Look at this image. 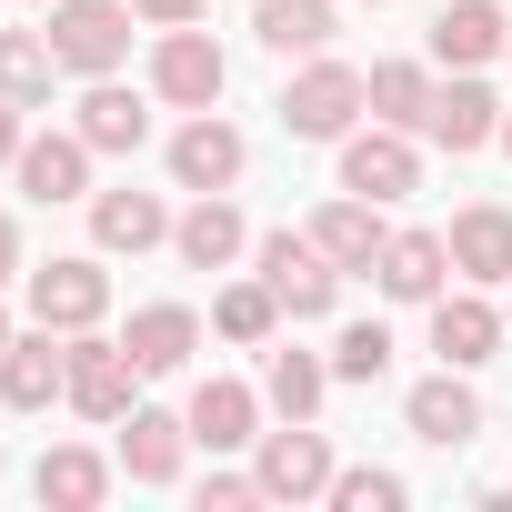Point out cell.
I'll return each instance as SVG.
<instances>
[{"instance_id": "1", "label": "cell", "mask_w": 512, "mask_h": 512, "mask_svg": "<svg viewBox=\"0 0 512 512\" xmlns=\"http://www.w3.org/2000/svg\"><path fill=\"white\" fill-rule=\"evenodd\" d=\"M51 51L81 81H111L131 61V0H51Z\"/></svg>"}, {"instance_id": "2", "label": "cell", "mask_w": 512, "mask_h": 512, "mask_svg": "<svg viewBox=\"0 0 512 512\" xmlns=\"http://www.w3.org/2000/svg\"><path fill=\"white\" fill-rule=\"evenodd\" d=\"M352 111H372L352 61H312V71L282 91V131H292V141H342V131H352Z\"/></svg>"}, {"instance_id": "3", "label": "cell", "mask_w": 512, "mask_h": 512, "mask_svg": "<svg viewBox=\"0 0 512 512\" xmlns=\"http://www.w3.org/2000/svg\"><path fill=\"white\" fill-rule=\"evenodd\" d=\"M131 382H141V362H131V342H101V332H71V412L81 422H131Z\"/></svg>"}, {"instance_id": "4", "label": "cell", "mask_w": 512, "mask_h": 512, "mask_svg": "<svg viewBox=\"0 0 512 512\" xmlns=\"http://www.w3.org/2000/svg\"><path fill=\"white\" fill-rule=\"evenodd\" d=\"M262 282H272V302H282L292 322H322V312H332V292H342V262H332L322 241L272 231V241H262Z\"/></svg>"}, {"instance_id": "5", "label": "cell", "mask_w": 512, "mask_h": 512, "mask_svg": "<svg viewBox=\"0 0 512 512\" xmlns=\"http://www.w3.org/2000/svg\"><path fill=\"white\" fill-rule=\"evenodd\" d=\"M71 392V332L51 342V322L41 332H11V352H0V402L11 412H41V402H61Z\"/></svg>"}, {"instance_id": "6", "label": "cell", "mask_w": 512, "mask_h": 512, "mask_svg": "<svg viewBox=\"0 0 512 512\" xmlns=\"http://www.w3.org/2000/svg\"><path fill=\"white\" fill-rule=\"evenodd\" d=\"M221 81H231V61H221L201 31H161V51H151V91H161L171 111H211Z\"/></svg>"}, {"instance_id": "7", "label": "cell", "mask_w": 512, "mask_h": 512, "mask_svg": "<svg viewBox=\"0 0 512 512\" xmlns=\"http://www.w3.org/2000/svg\"><path fill=\"white\" fill-rule=\"evenodd\" d=\"M111 312V282H101V262H51V272H31V322H51V332H91Z\"/></svg>"}, {"instance_id": "8", "label": "cell", "mask_w": 512, "mask_h": 512, "mask_svg": "<svg viewBox=\"0 0 512 512\" xmlns=\"http://www.w3.org/2000/svg\"><path fill=\"white\" fill-rule=\"evenodd\" d=\"M312 492H332V442L312 422L262 432V502H312Z\"/></svg>"}, {"instance_id": "9", "label": "cell", "mask_w": 512, "mask_h": 512, "mask_svg": "<svg viewBox=\"0 0 512 512\" xmlns=\"http://www.w3.org/2000/svg\"><path fill=\"white\" fill-rule=\"evenodd\" d=\"M412 181H422V161H412V141H402L392 121L342 141V191H362V201H402Z\"/></svg>"}, {"instance_id": "10", "label": "cell", "mask_w": 512, "mask_h": 512, "mask_svg": "<svg viewBox=\"0 0 512 512\" xmlns=\"http://www.w3.org/2000/svg\"><path fill=\"white\" fill-rule=\"evenodd\" d=\"M442 272H452V241H442V231H392L382 262H372V282H382L392 302H442Z\"/></svg>"}, {"instance_id": "11", "label": "cell", "mask_w": 512, "mask_h": 512, "mask_svg": "<svg viewBox=\"0 0 512 512\" xmlns=\"http://www.w3.org/2000/svg\"><path fill=\"white\" fill-rule=\"evenodd\" d=\"M11 171H21L31 201H81V191H91V141H81V131H41V141H21Z\"/></svg>"}, {"instance_id": "12", "label": "cell", "mask_w": 512, "mask_h": 512, "mask_svg": "<svg viewBox=\"0 0 512 512\" xmlns=\"http://www.w3.org/2000/svg\"><path fill=\"white\" fill-rule=\"evenodd\" d=\"M181 422H191V442H201V452H241V442H262V432H251V422H262L251 382H221V372L191 392V412H181Z\"/></svg>"}, {"instance_id": "13", "label": "cell", "mask_w": 512, "mask_h": 512, "mask_svg": "<svg viewBox=\"0 0 512 512\" xmlns=\"http://www.w3.org/2000/svg\"><path fill=\"white\" fill-rule=\"evenodd\" d=\"M171 181H181V191H231V181H241V131L201 111V121L171 141Z\"/></svg>"}, {"instance_id": "14", "label": "cell", "mask_w": 512, "mask_h": 512, "mask_svg": "<svg viewBox=\"0 0 512 512\" xmlns=\"http://www.w3.org/2000/svg\"><path fill=\"white\" fill-rule=\"evenodd\" d=\"M492 342H502V312H492L482 292H442V302H432V352H442L452 372L492 362Z\"/></svg>"}, {"instance_id": "15", "label": "cell", "mask_w": 512, "mask_h": 512, "mask_svg": "<svg viewBox=\"0 0 512 512\" xmlns=\"http://www.w3.org/2000/svg\"><path fill=\"white\" fill-rule=\"evenodd\" d=\"M241 241H251V231H241V211H231L221 191H201V201L171 221V251H181L191 272H221V262H241Z\"/></svg>"}, {"instance_id": "16", "label": "cell", "mask_w": 512, "mask_h": 512, "mask_svg": "<svg viewBox=\"0 0 512 512\" xmlns=\"http://www.w3.org/2000/svg\"><path fill=\"white\" fill-rule=\"evenodd\" d=\"M442 241H452V272H462V282H512V211L472 201Z\"/></svg>"}, {"instance_id": "17", "label": "cell", "mask_w": 512, "mask_h": 512, "mask_svg": "<svg viewBox=\"0 0 512 512\" xmlns=\"http://www.w3.org/2000/svg\"><path fill=\"white\" fill-rule=\"evenodd\" d=\"M422 141H442V151H482V141H502V111H492V91H482V81H452V91H432V111H422Z\"/></svg>"}, {"instance_id": "18", "label": "cell", "mask_w": 512, "mask_h": 512, "mask_svg": "<svg viewBox=\"0 0 512 512\" xmlns=\"http://www.w3.org/2000/svg\"><path fill=\"white\" fill-rule=\"evenodd\" d=\"M492 51H502V11H492V0H442V11H432V61L482 71Z\"/></svg>"}, {"instance_id": "19", "label": "cell", "mask_w": 512, "mask_h": 512, "mask_svg": "<svg viewBox=\"0 0 512 512\" xmlns=\"http://www.w3.org/2000/svg\"><path fill=\"white\" fill-rule=\"evenodd\" d=\"M372 211H382V201H362V191H342V201H332V211L312 221V241L332 251L342 272H372V262H382V241H392V231H382Z\"/></svg>"}, {"instance_id": "20", "label": "cell", "mask_w": 512, "mask_h": 512, "mask_svg": "<svg viewBox=\"0 0 512 512\" xmlns=\"http://www.w3.org/2000/svg\"><path fill=\"white\" fill-rule=\"evenodd\" d=\"M81 141H91V151H141V141H151V111H141V91H121V81H91V91H81Z\"/></svg>"}, {"instance_id": "21", "label": "cell", "mask_w": 512, "mask_h": 512, "mask_svg": "<svg viewBox=\"0 0 512 512\" xmlns=\"http://www.w3.org/2000/svg\"><path fill=\"white\" fill-rule=\"evenodd\" d=\"M91 241L101 251H151V241H171V211L151 191H101L91 201Z\"/></svg>"}, {"instance_id": "22", "label": "cell", "mask_w": 512, "mask_h": 512, "mask_svg": "<svg viewBox=\"0 0 512 512\" xmlns=\"http://www.w3.org/2000/svg\"><path fill=\"white\" fill-rule=\"evenodd\" d=\"M121 342H131V362H141V372H181V362L201 352V322H191L181 302H151V312H131V332H121Z\"/></svg>"}, {"instance_id": "23", "label": "cell", "mask_w": 512, "mask_h": 512, "mask_svg": "<svg viewBox=\"0 0 512 512\" xmlns=\"http://www.w3.org/2000/svg\"><path fill=\"white\" fill-rule=\"evenodd\" d=\"M412 432H422L432 452H462V442L482 432V402L452 382V362H442V382H422V392H412Z\"/></svg>"}, {"instance_id": "24", "label": "cell", "mask_w": 512, "mask_h": 512, "mask_svg": "<svg viewBox=\"0 0 512 512\" xmlns=\"http://www.w3.org/2000/svg\"><path fill=\"white\" fill-rule=\"evenodd\" d=\"M181 442H191V422H171V412H141V402H131L121 472H131V482H181Z\"/></svg>"}, {"instance_id": "25", "label": "cell", "mask_w": 512, "mask_h": 512, "mask_svg": "<svg viewBox=\"0 0 512 512\" xmlns=\"http://www.w3.org/2000/svg\"><path fill=\"white\" fill-rule=\"evenodd\" d=\"M251 31H262V51H302V61H322V41L342 31L332 21V0H262V11H251Z\"/></svg>"}, {"instance_id": "26", "label": "cell", "mask_w": 512, "mask_h": 512, "mask_svg": "<svg viewBox=\"0 0 512 512\" xmlns=\"http://www.w3.org/2000/svg\"><path fill=\"white\" fill-rule=\"evenodd\" d=\"M362 101H372V121H392V131H422V111H432V81H422V61H372V71H362Z\"/></svg>"}, {"instance_id": "27", "label": "cell", "mask_w": 512, "mask_h": 512, "mask_svg": "<svg viewBox=\"0 0 512 512\" xmlns=\"http://www.w3.org/2000/svg\"><path fill=\"white\" fill-rule=\"evenodd\" d=\"M41 502H61V512H91L101 492H111V462L101 452H81V442H61V452H41Z\"/></svg>"}, {"instance_id": "28", "label": "cell", "mask_w": 512, "mask_h": 512, "mask_svg": "<svg viewBox=\"0 0 512 512\" xmlns=\"http://www.w3.org/2000/svg\"><path fill=\"white\" fill-rule=\"evenodd\" d=\"M51 71H61L51 31H0V101H51Z\"/></svg>"}, {"instance_id": "29", "label": "cell", "mask_w": 512, "mask_h": 512, "mask_svg": "<svg viewBox=\"0 0 512 512\" xmlns=\"http://www.w3.org/2000/svg\"><path fill=\"white\" fill-rule=\"evenodd\" d=\"M262 392H272V412H282V422H312V412H322V392H332V372H322L312 352H272Z\"/></svg>"}, {"instance_id": "30", "label": "cell", "mask_w": 512, "mask_h": 512, "mask_svg": "<svg viewBox=\"0 0 512 512\" xmlns=\"http://www.w3.org/2000/svg\"><path fill=\"white\" fill-rule=\"evenodd\" d=\"M211 322H221V342H272L282 302H272V282H231V292L211 302Z\"/></svg>"}, {"instance_id": "31", "label": "cell", "mask_w": 512, "mask_h": 512, "mask_svg": "<svg viewBox=\"0 0 512 512\" xmlns=\"http://www.w3.org/2000/svg\"><path fill=\"white\" fill-rule=\"evenodd\" d=\"M382 372H392V332L382 322H352L332 342V382H382Z\"/></svg>"}, {"instance_id": "32", "label": "cell", "mask_w": 512, "mask_h": 512, "mask_svg": "<svg viewBox=\"0 0 512 512\" xmlns=\"http://www.w3.org/2000/svg\"><path fill=\"white\" fill-rule=\"evenodd\" d=\"M332 502H342V512H392L402 482H392V472H332Z\"/></svg>"}, {"instance_id": "33", "label": "cell", "mask_w": 512, "mask_h": 512, "mask_svg": "<svg viewBox=\"0 0 512 512\" xmlns=\"http://www.w3.org/2000/svg\"><path fill=\"white\" fill-rule=\"evenodd\" d=\"M201 502H211V512H241V502H262V472H211V482H201Z\"/></svg>"}, {"instance_id": "34", "label": "cell", "mask_w": 512, "mask_h": 512, "mask_svg": "<svg viewBox=\"0 0 512 512\" xmlns=\"http://www.w3.org/2000/svg\"><path fill=\"white\" fill-rule=\"evenodd\" d=\"M131 11L161 21V31H191V21H201V0H131Z\"/></svg>"}, {"instance_id": "35", "label": "cell", "mask_w": 512, "mask_h": 512, "mask_svg": "<svg viewBox=\"0 0 512 512\" xmlns=\"http://www.w3.org/2000/svg\"><path fill=\"white\" fill-rule=\"evenodd\" d=\"M0 161H21V101H0Z\"/></svg>"}, {"instance_id": "36", "label": "cell", "mask_w": 512, "mask_h": 512, "mask_svg": "<svg viewBox=\"0 0 512 512\" xmlns=\"http://www.w3.org/2000/svg\"><path fill=\"white\" fill-rule=\"evenodd\" d=\"M21 272V231H11V211H0V282Z\"/></svg>"}, {"instance_id": "37", "label": "cell", "mask_w": 512, "mask_h": 512, "mask_svg": "<svg viewBox=\"0 0 512 512\" xmlns=\"http://www.w3.org/2000/svg\"><path fill=\"white\" fill-rule=\"evenodd\" d=\"M0 352H11V312H0Z\"/></svg>"}, {"instance_id": "38", "label": "cell", "mask_w": 512, "mask_h": 512, "mask_svg": "<svg viewBox=\"0 0 512 512\" xmlns=\"http://www.w3.org/2000/svg\"><path fill=\"white\" fill-rule=\"evenodd\" d=\"M502 151H512V121H502Z\"/></svg>"}]
</instances>
